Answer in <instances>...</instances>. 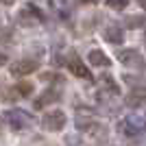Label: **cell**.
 I'll use <instances>...</instances> for the list:
<instances>
[{"label": "cell", "instance_id": "cell-8", "mask_svg": "<svg viewBox=\"0 0 146 146\" xmlns=\"http://www.w3.org/2000/svg\"><path fill=\"white\" fill-rule=\"evenodd\" d=\"M68 68L72 70L79 79H85V81H92V74H90V70H87L85 66H83V61L79 59L76 55H70V59H68Z\"/></svg>", "mask_w": 146, "mask_h": 146}, {"label": "cell", "instance_id": "cell-15", "mask_svg": "<svg viewBox=\"0 0 146 146\" xmlns=\"http://www.w3.org/2000/svg\"><path fill=\"white\" fill-rule=\"evenodd\" d=\"M131 0H107V7H111V9H118V11H122L124 7L129 5Z\"/></svg>", "mask_w": 146, "mask_h": 146}, {"label": "cell", "instance_id": "cell-19", "mask_svg": "<svg viewBox=\"0 0 146 146\" xmlns=\"http://www.w3.org/2000/svg\"><path fill=\"white\" fill-rule=\"evenodd\" d=\"M142 7H144V9H146V0H142Z\"/></svg>", "mask_w": 146, "mask_h": 146}, {"label": "cell", "instance_id": "cell-1", "mask_svg": "<svg viewBox=\"0 0 146 146\" xmlns=\"http://www.w3.org/2000/svg\"><path fill=\"white\" fill-rule=\"evenodd\" d=\"M120 131H122V135L135 140V137H140V135L146 131V120L142 116H127L120 122Z\"/></svg>", "mask_w": 146, "mask_h": 146}, {"label": "cell", "instance_id": "cell-20", "mask_svg": "<svg viewBox=\"0 0 146 146\" xmlns=\"http://www.w3.org/2000/svg\"><path fill=\"white\" fill-rule=\"evenodd\" d=\"M81 2H94V0H81Z\"/></svg>", "mask_w": 146, "mask_h": 146}, {"label": "cell", "instance_id": "cell-3", "mask_svg": "<svg viewBox=\"0 0 146 146\" xmlns=\"http://www.w3.org/2000/svg\"><path fill=\"white\" fill-rule=\"evenodd\" d=\"M42 127L46 129V131H61V129L66 127V113L59 111V109L48 111V113L42 118Z\"/></svg>", "mask_w": 146, "mask_h": 146}, {"label": "cell", "instance_id": "cell-16", "mask_svg": "<svg viewBox=\"0 0 146 146\" xmlns=\"http://www.w3.org/2000/svg\"><path fill=\"white\" fill-rule=\"evenodd\" d=\"M68 144H70V146H76V144H79V137L70 135V137H68Z\"/></svg>", "mask_w": 146, "mask_h": 146}, {"label": "cell", "instance_id": "cell-7", "mask_svg": "<svg viewBox=\"0 0 146 146\" xmlns=\"http://www.w3.org/2000/svg\"><path fill=\"white\" fill-rule=\"evenodd\" d=\"M103 35H105V39H107L109 44H113V46L124 44V31H122L120 26H116V24L105 26V29H103Z\"/></svg>", "mask_w": 146, "mask_h": 146}, {"label": "cell", "instance_id": "cell-14", "mask_svg": "<svg viewBox=\"0 0 146 146\" xmlns=\"http://www.w3.org/2000/svg\"><path fill=\"white\" fill-rule=\"evenodd\" d=\"M15 92H18L20 96H31L33 94V83L31 81H20L18 85H15Z\"/></svg>", "mask_w": 146, "mask_h": 146}, {"label": "cell", "instance_id": "cell-13", "mask_svg": "<svg viewBox=\"0 0 146 146\" xmlns=\"http://www.w3.org/2000/svg\"><path fill=\"white\" fill-rule=\"evenodd\" d=\"M124 26L127 29H142V26H146V15H127Z\"/></svg>", "mask_w": 146, "mask_h": 146}, {"label": "cell", "instance_id": "cell-4", "mask_svg": "<svg viewBox=\"0 0 146 146\" xmlns=\"http://www.w3.org/2000/svg\"><path fill=\"white\" fill-rule=\"evenodd\" d=\"M118 61H120L122 66H129V68H144V57L133 48L118 50Z\"/></svg>", "mask_w": 146, "mask_h": 146}, {"label": "cell", "instance_id": "cell-10", "mask_svg": "<svg viewBox=\"0 0 146 146\" xmlns=\"http://www.w3.org/2000/svg\"><path fill=\"white\" fill-rule=\"evenodd\" d=\"M20 20L22 22H42L44 20V13L33 5H26L22 11H20Z\"/></svg>", "mask_w": 146, "mask_h": 146}, {"label": "cell", "instance_id": "cell-5", "mask_svg": "<svg viewBox=\"0 0 146 146\" xmlns=\"http://www.w3.org/2000/svg\"><path fill=\"white\" fill-rule=\"evenodd\" d=\"M37 68H39V63L35 59H22V61H18V63L11 66V74L13 76H26V74L35 72Z\"/></svg>", "mask_w": 146, "mask_h": 146}, {"label": "cell", "instance_id": "cell-18", "mask_svg": "<svg viewBox=\"0 0 146 146\" xmlns=\"http://www.w3.org/2000/svg\"><path fill=\"white\" fill-rule=\"evenodd\" d=\"M0 2H2V5H13L15 0H0Z\"/></svg>", "mask_w": 146, "mask_h": 146}, {"label": "cell", "instance_id": "cell-17", "mask_svg": "<svg viewBox=\"0 0 146 146\" xmlns=\"http://www.w3.org/2000/svg\"><path fill=\"white\" fill-rule=\"evenodd\" d=\"M7 61H9V59H7V55H5V52H0V68H2V66H5V63H7Z\"/></svg>", "mask_w": 146, "mask_h": 146}, {"label": "cell", "instance_id": "cell-11", "mask_svg": "<svg viewBox=\"0 0 146 146\" xmlns=\"http://www.w3.org/2000/svg\"><path fill=\"white\" fill-rule=\"evenodd\" d=\"M87 61H90L92 66H96V68H109L111 66V59L105 55V52H100V50H90Z\"/></svg>", "mask_w": 146, "mask_h": 146}, {"label": "cell", "instance_id": "cell-12", "mask_svg": "<svg viewBox=\"0 0 146 146\" xmlns=\"http://www.w3.org/2000/svg\"><path fill=\"white\" fill-rule=\"evenodd\" d=\"M100 87H103V90H107L111 96H118V94H120V87H118L116 79H113L111 74H105V76H100Z\"/></svg>", "mask_w": 146, "mask_h": 146}, {"label": "cell", "instance_id": "cell-2", "mask_svg": "<svg viewBox=\"0 0 146 146\" xmlns=\"http://www.w3.org/2000/svg\"><path fill=\"white\" fill-rule=\"evenodd\" d=\"M2 120L13 129V131H22V129L31 127V116L22 109H7L2 113Z\"/></svg>", "mask_w": 146, "mask_h": 146}, {"label": "cell", "instance_id": "cell-6", "mask_svg": "<svg viewBox=\"0 0 146 146\" xmlns=\"http://www.w3.org/2000/svg\"><path fill=\"white\" fill-rule=\"evenodd\" d=\"M57 100H61V90L59 87H48V90L35 100V109H44L46 105H52V103H57Z\"/></svg>", "mask_w": 146, "mask_h": 146}, {"label": "cell", "instance_id": "cell-9", "mask_svg": "<svg viewBox=\"0 0 146 146\" xmlns=\"http://www.w3.org/2000/svg\"><path fill=\"white\" fill-rule=\"evenodd\" d=\"M124 103H127L129 107H133V109L144 107V105H146V90H144V87H135V90H131Z\"/></svg>", "mask_w": 146, "mask_h": 146}]
</instances>
